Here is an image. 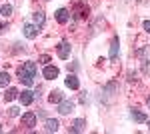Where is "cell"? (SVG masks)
<instances>
[{
    "instance_id": "6da1fadb",
    "label": "cell",
    "mask_w": 150,
    "mask_h": 134,
    "mask_svg": "<svg viewBox=\"0 0 150 134\" xmlns=\"http://www.w3.org/2000/svg\"><path fill=\"white\" fill-rule=\"evenodd\" d=\"M34 76H36V64L34 62H26L24 66L18 68V80L26 84V86H32L34 84Z\"/></svg>"
},
{
    "instance_id": "7a4b0ae2",
    "label": "cell",
    "mask_w": 150,
    "mask_h": 134,
    "mask_svg": "<svg viewBox=\"0 0 150 134\" xmlns=\"http://www.w3.org/2000/svg\"><path fill=\"white\" fill-rule=\"evenodd\" d=\"M22 126L30 128V130L36 126V114L34 112H26V114H22Z\"/></svg>"
},
{
    "instance_id": "3957f363",
    "label": "cell",
    "mask_w": 150,
    "mask_h": 134,
    "mask_svg": "<svg viewBox=\"0 0 150 134\" xmlns=\"http://www.w3.org/2000/svg\"><path fill=\"white\" fill-rule=\"evenodd\" d=\"M58 56H60L62 60H66L70 56V44L68 42H60V44H58Z\"/></svg>"
},
{
    "instance_id": "277c9868",
    "label": "cell",
    "mask_w": 150,
    "mask_h": 134,
    "mask_svg": "<svg viewBox=\"0 0 150 134\" xmlns=\"http://www.w3.org/2000/svg\"><path fill=\"white\" fill-rule=\"evenodd\" d=\"M24 36L30 38V40H34L36 36H38V28H36L34 24H26V26H24Z\"/></svg>"
},
{
    "instance_id": "5b68a950",
    "label": "cell",
    "mask_w": 150,
    "mask_h": 134,
    "mask_svg": "<svg viewBox=\"0 0 150 134\" xmlns=\"http://www.w3.org/2000/svg\"><path fill=\"white\" fill-rule=\"evenodd\" d=\"M42 74H44V78H46V80H54L58 76V68L56 66H44Z\"/></svg>"
},
{
    "instance_id": "8992f818",
    "label": "cell",
    "mask_w": 150,
    "mask_h": 134,
    "mask_svg": "<svg viewBox=\"0 0 150 134\" xmlns=\"http://www.w3.org/2000/svg\"><path fill=\"white\" fill-rule=\"evenodd\" d=\"M68 18H70V12L66 10V8H58V10H56V20L60 24H66V22H68Z\"/></svg>"
},
{
    "instance_id": "52a82bcc",
    "label": "cell",
    "mask_w": 150,
    "mask_h": 134,
    "mask_svg": "<svg viewBox=\"0 0 150 134\" xmlns=\"http://www.w3.org/2000/svg\"><path fill=\"white\" fill-rule=\"evenodd\" d=\"M72 108H74V102L62 100V102H60V106H58V112H60V114H70V112H72Z\"/></svg>"
},
{
    "instance_id": "ba28073f",
    "label": "cell",
    "mask_w": 150,
    "mask_h": 134,
    "mask_svg": "<svg viewBox=\"0 0 150 134\" xmlns=\"http://www.w3.org/2000/svg\"><path fill=\"white\" fill-rule=\"evenodd\" d=\"M18 98H20V102L22 104H32V100H34V92H30V90H24L22 94H18Z\"/></svg>"
},
{
    "instance_id": "9c48e42d",
    "label": "cell",
    "mask_w": 150,
    "mask_h": 134,
    "mask_svg": "<svg viewBox=\"0 0 150 134\" xmlns=\"http://www.w3.org/2000/svg\"><path fill=\"white\" fill-rule=\"evenodd\" d=\"M66 86L72 90H78V86H80V82H78V78L74 76V74H68L66 76Z\"/></svg>"
},
{
    "instance_id": "30bf717a",
    "label": "cell",
    "mask_w": 150,
    "mask_h": 134,
    "mask_svg": "<svg viewBox=\"0 0 150 134\" xmlns=\"http://www.w3.org/2000/svg\"><path fill=\"white\" fill-rule=\"evenodd\" d=\"M48 100L52 102V104H60V102L64 100V96H62V92H60V90H54V92H50Z\"/></svg>"
},
{
    "instance_id": "8fae6325",
    "label": "cell",
    "mask_w": 150,
    "mask_h": 134,
    "mask_svg": "<svg viewBox=\"0 0 150 134\" xmlns=\"http://www.w3.org/2000/svg\"><path fill=\"white\" fill-rule=\"evenodd\" d=\"M44 130H46V132H56L58 130V120H46V122H44Z\"/></svg>"
},
{
    "instance_id": "7c38bea8",
    "label": "cell",
    "mask_w": 150,
    "mask_h": 134,
    "mask_svg": "<svg viewBox=\"0 0 150 134\" xmlns=\"http://www.w3.org/2000/svg\"><path fill=\"white\" fill-rule=\"evenodd\" d=\"M132 118L136 120V122H146L148 118H146V114L144 112H140V110H132Z\"/></svg>"
},
{
    "instance_id": "4fadbf2b",
    "label": "cell",
    "mask_w": 150,
    "mask_h": 134,
    "mask_svg": "<svg viewBox=\"0 0 150 134\" xmlns=\"http://www.w3.org/2000/svg\"><path fill=\"white\" fill-rule=\"evenodd\" d=\"M16 96H18V90H16V88H8V90H6V94H4V100L10 102V100H14Z\"/></svg>"
},
{
    "instance_id": "5bb4252c",
    "label": "cell",
    "mask_w": 150,
    "mask_h": 134,
    "mask_svg": "<svg viewBox=\"0 0 150 134\" xmlns=\"http://www.w3.org/2000/svg\"><path fill=\"white\" fill-rule=\"evenodd\" d=\"M10 82V74L8 72H0V88H6Z\"/></svg>"
},
{
    "instance_id": "9a60e30c",
    "label": "cell",
    "mask_w": 150,
    "mask_h": 134,
    "mask_svg": "<svg viewBox=\"0 0 150 134\" xmlns=\"http://www.w3.org/2000/svg\"><path fill=\"white\" fill-rule=\"evenodd\" d=\"M84 126H86V122H84V120H76V122H74V126L70 128V132H82V130H84Z\"/></svg>"
},
{
    "instance_id": "2e32d148",
    "label": "cell",
    "mask_w": 150,
    "mask_h": 134,
    "mask_svg": "<svg viewBox=\"0 0 150 134\" xmlns=\"http://www.w3.org/2000/svg\"><path fill=\"white\" fill-rule=\"evenodd\" d=\"M116 56H118V38H114L112 40V46H110V58L114 60Z\"/></svg>"
},
{
    "instance_id": "e0dca14e",
    "label": "cell",
    "mask_w": 150,
    "mask_h": 134,
    "mask_svg": "<svg viewBox=\"0 0 150 134\" xmlns=\"http://www.w3.org/2000/svg\"><path fill=\"white\" fill-rule=\"evenodd\" d=\"M0 12H2V16H10L12 14V6L10 4H4V6L0 8Z\"/></svg>"
},
{
    "instance_id": "ac0fdd59",
    "label": "cell",
    "mask_w": 150,
    "mask_h": 134,
    "mask_svg": "<svg viewBox=\"0 0 150 134\" xmlns=\"http://www.w3.org/2000/svg\"><path fill=\"white\" fill-rule=\"evenodd\" d=\"M34 22L36 24H44V14H42V12H34Z\"/></svg>"
},
{
    "instance_id": "d6986e66",
    "label": "cell",
    "mask_w": 150,
    "mask_h": 134,
    "mask_svg": "<svg viewBox=\"0 0 150 134\" xmlns=\"http://www.w3.org/2000/svg\"><path fill=\"white\" fill-rule=\"evenodd\" d=\"M76 10H78V16H84V14L88 12V8H86V6H82L80 2H76Z\"/></svg>"
},
{
    "instance_id": "ffe728a7",
    "label": "cell",
    "mask_w": 150,
    "mask_h": 134,
    "mask_svg": "<svg viewBox=\"0 0 150 134\" xmlns=\"http://www.w3.org/2000/svg\"><path fill=\"white\" fill-rule=\"evenodd\" d=\"M40 62H42V64H46V62H50V56H48V54L40 56Z\"/></svg>"
},
{
    "instance_id": "44dd1931",
    "label": "cell",
    "mask_w": 150,
    "mask_h": 134,
    "mask_svg": "<svg viewBox=\"0 0 150 134\" xmlns=\"http://www.w3.org/2000/svg\"><path fill=\"white\" fill-rule=\"evenodd\" d=\"M18 112H20V108L14 106V108H10V116H18Z\"/></svg>"
},
{
    "instance_id": "7402d4cb",
    "label": "cell",
    "mask_w": 150,
    "mask_h": 134,
    "mask_svg": "<svg viewBox=\"0 0 150 134\" xmlns=\"http://www.w3.org/2000/svg\"><path fill=\"white\" fill-rule=\"evenodd\" d=\"M144 30L150 34V20H146V22H144Z\"/></svg>"
},
{
    "instance_id": "603a6c76",
    "label": "cell",
    "mask_w": 150,
    "mask_h": 134,
    "mask_svg": "<svg viewBox=\"0 0 150 134\" xmlns=\"http://www.w3.org/2000/svg\"><path fill=\"white\" fill-rule=\"evenodd\" d=\"M4 30H6V24H2V22H0V34L4 32Z\"/></svg>"
},
{
    "instance_id": "cb8c5ba5",
    "label": "cell",
    "mask_w": 150,
    "mask_h": 134,
    "mask_svg": "<svg viewBox=\"0 0 150 134\" xmlns=\"http://www.w3.org/2000/svg\"><path fill=\"white\" fill-rule=\"evenodd\" d=\"M146 102H148V106H150V96H148V100H146Z\"/></svg>"
},
{
    "instance_id": "d4e9b609",
    "label": "cell",
    "mask_w": 150,
    "mask_h": 134,
    "mask_svg": "<svg viewBox=\"0 0 150 134\" xmlns=\"http://www.w3.org/2000/svg\"><path fill=\"white\" fill-rule=\"evenodd\" d=\"M0 132H2V124H0Z\"/></svg>"
},
{
    "instance_id": "484cf974",
    "label": "cell",
    "mask_w": 150,
    "mask_h": 134,
    "mask_svg": "<svg viewBox=\"0 0 150 134\" xmlns=\"http://www.w3.org/2000/svg\"><path fill=\"white\" fill-rule=\"evenodd\" d=\"M148 128H150V120H148Z\"/></svg>"
}]
</instances>
